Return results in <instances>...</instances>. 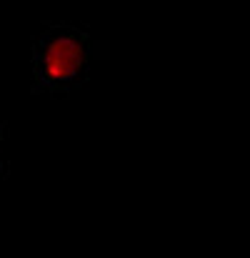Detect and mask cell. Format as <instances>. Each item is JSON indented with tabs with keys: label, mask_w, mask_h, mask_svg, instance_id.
<instances>
[{
	"label": "cell",
	"mask_w": 250,
	"mask_h": 258,
	"mask_svg": "<svg viewBox=\"0 0 250 258\" xmlns=\"http://www.w3.org/2000/svg\"><path fill=\"white\" fill-rule=\"evenodd\" d=\"M110 58V43L85 23H43L30 45L35 95L68 98L83 90L95 63Z\"/></svg>",
	"instance_id": "obj_1"
},
{
	"label": "cell",
	"mask_w": 250,
	"mask_h": 258,
	"mask_svg": "<svg viewBox=\"0 0 250 258\" xmlns=\"http://www.w3.org/2000/svg\"><path fill=\"white\" fill-rule=\"evenodd\" d=\"M5 141H8V123L0 120V178H8L10 173V163L5 158Z\"/></svg>",
	"instance_id": "obj_2"
}]
</instances>
